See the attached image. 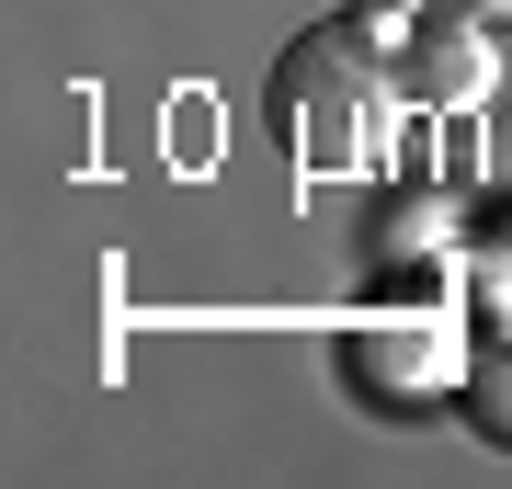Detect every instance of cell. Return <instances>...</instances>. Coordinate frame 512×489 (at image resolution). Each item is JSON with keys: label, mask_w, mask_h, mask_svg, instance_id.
I'll return each instance as SVG.
<instances>
[{"label": "cell", "mask_w": 512, "mask_h": 489, "mask_svg": "<svg viewBox=\"0 0 512 489\" xmlns=\"http://www.w3.org/2000/svg\"><path fill=\"white\" fill-rule=\"evenodd\" d=\"M410 12H456V23H490V12H512V0H410Z\"/></svg>", "instance_id": "2"}, {"label": "cell", "mask_w": 512, "mask_h": 489, "mask_svg": "<svg viewBox=\"0 0 512 489\" xmlns=\"http://www.w3.org/2000/svg\"><path fill=\"white\" fill-rule=\"evenodd\" d=\"M467 421H478V444L512 455V330H501L490 353H467Z\"/></svg>", "instance_id": "1"}]
</instances>
